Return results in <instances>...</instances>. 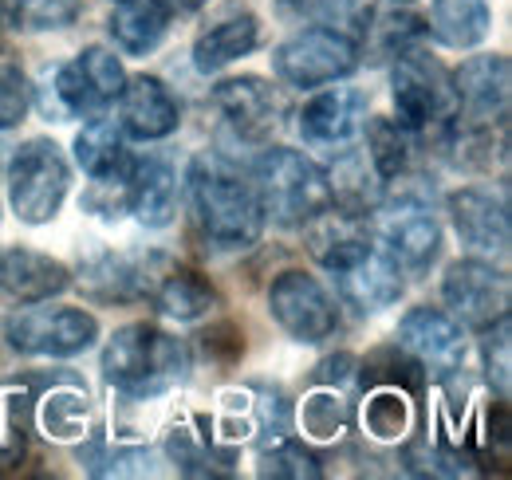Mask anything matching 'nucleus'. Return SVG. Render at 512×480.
<instances>
[{
    "label": "nucleus",
    "mask_w": 512,
    "mask_h": 480,
    "mask_svg": "<svg viewBox=\"0 0 512 480\" xmlns=\"http://www.w3.org/2000/svg\"><path fill=\"white\" fill-rule=\"evenodd\" d=\"M253 189L264 217H272L284 229H300L316 221L331 205L327 170H320L308 154L288 146H268L253 162Z\"/></svg>",
    "instance_id": "7ed1b4c3"
},
{
    "label": "nucleus",
    "mask_w": 512,
    "mask_h": 480,
    "mask_svg": "<svg viewBox=\"0 0 512 480\" xmlns=\"http://www.w3.org/2000/svg\"><path fill=\"white\" fill-rule=\"evenodd\" d=\"M512 71L505 56H469L453 71V126H509Z\"/></svg>",
    "instance_id": "ddd939ff"
},
{
    "label": "nucleus",
    "mask_w": 512,
    "mask_h": 480,
    "mask_svg": "<svg viewBox=\"0 0 512 480\" xmlns=\"http://www.w3.org/2000/svg\"><path fill=\"white\" fill-rule=\"evenodd\" d=\"M430 32L446 48L469 52L493 32V8L489 0H430Z\"/></svg>",
    "instance_id": "b1692460"
},
{
    "label": "nucleus",
    "mask_w": 512,
    "mask_h": 480,
    "mask_svg": "<svg viewBox=\"0 0 512 480\" xmlns=\"http://www.w3.org/2000/svg\"><path fill=\"white\" fill-rule=\"evenodd\" d=\"M394 185H402V193H390V189L383 193L379 209L371 213L375 217L371 237L402 268V276H422L442 256V225L430 213V205L414 189H406V181H394Z\"/></svg>",
    "instance_id": "423d86ee"
},
{
    "label": "nucleus",
    "mask_w": 512,
    "mask_h": 480,
    "mask_svg": "<svg viewBox=\"0 0 512 480\" xmlns=\"http://www.w3.org/2000/svg\"><path fill=\"white\" fill-rule=\"evenodd\" d=\"M186 370H190L186 343L154 323H127L103 347V378L127 398H154L178 386Z\"/></svg>",
    "instance_id": "f03ea898"
},
{
    "label": "nucleus",
    "mask_w": 512,
    "mask_h": 480,
    "mask_svg": "<svg viewBox=\"0 0 512 480\" xmlns=\"http://www.w3.org/2000/svg\"><path fill=\"white\" fill-rule=\"evenodd\" d=\"M260 44V20L249 8H233L225 16H217L197 40H193V67L201 75L225 71L229 63L245 60Z\"/></svg>",
    "instance_id": "4be33fe9"
},
{
    "label": "nucleus",
    "mask_w": 512,
    "mask_h": 480,
    "mask_svg": "<svg viewBox=\"0 0 512 480\" xmlns=\"http://www.w3.org/2000/svg\"><path fill=\"white\" fill-rule=\"evenodd\" d=\"M166 24L170 16L154 0H123L107 16V32L123 56H150L166 40Z\"/></svg>",
    "instance_id": "393cba45"
},
{
    "label": "nucleus",
    "mask_w": 512,
    "mask_h": 480,
    "mask_svg": "<svg viewBox=\"0 0 512 480\" xmlns=\"http://www.w3.org/2000/svg\"><path fill=\"white\" fill-rule=\"evenodd\" d=\"M142 300H150L162 315H170L178 323H193L217 307V288L193 268L170 264L166 256H150Z\"/></svg>",
    "instance_id": "6ab92c4d"
},
{
    "label": "nucleus",
    "mask_w": 512,
    "mask_h": 480,
    "mask_svg": "<svg viewBox=\"0 0 512 480\" xmlns=\"http://www.w3.org/2000/svg\"><path fill=\"white\" fill-rule=\"evenodd\" d=\"M390 95H394V115H398L394 122H402L418 138L430 130H449V122L457 115L453 75L418 44L394 56Z\"/></svg>",
    "instance_id": "20e7f679"
},
{
    "label": "nucleus",
    "mask_w": 512,
    "mask_h": 480,
    "mask_svg": "<svg viewBox=\"0 0 512 480\" xmlns=\"http://www.w3.org/2000/svg\"><path fill=\"white\" fill-rule=\"evenodd\" d=\"M481 355H485V370H489V382H497V394L509 398V315L497 319L493 327L481 331Z\"/></svg>",
    "instance_id": "c756f323"
},
{
    "label": "nucleus",
    "mask_w": 512,
    "mask_h": 480,
    "mask_svg": "<svg viewBox=\"0 0 512 480\" xmlns=\"http://www.w3.org/2000/svg\"><path fill=\"white\" fill-rule=\"evenodd\" d=\"M422 32H426L422 20H418L414 12H406V8H398V0L371 8V12H367V28H363L367 44H371L375 52H383V56H398L402 48L418 44Z\"/></svg>",
    "instance_id": "bb28decb"
},
{
    "label": "nucleus",
    "mask_w": 512,
    "mask_h": 480,
    "mask_svg": "<svg viewBox=\"0 0 512 480\" xmlns=\"http://www.w3.org/2000/svg\"><path fill=\"white\" fill-rule=\"evenodd\" d=\"M398 347L422 366V374L449 378L465 366V327L446 307H410L398 323Z\"/></svg>",
    "instance_id": "f8f14e48"
},
{
    "label": "nucleus",
    "mask_w": 512,
    "mask_h": 480,
    "mask_svg": "<svg viewBox=\"0 0 512 480\" xmlns=\"http://www.w3.org/2000/svg\"><path fill=\"white\" fill-rule=\"evenodd\" d=\"M115 4H123V0H115Z\"/></svg>",
    "instance_id": "2f4dec72"
},
{
    "label": "nucleus",
    "mask_w": 512,
    "mask_h": 480,
    "mask_svg": "<svg viewBox=\"0 0 512 480\" xmlns=\"http://www.w3.org/2000/svg\"><path fill=\"white\" fill-rule=\"evenodd\" d=\"M119 185H123V201H127V209L134 213L138 225H146V229L174 225L182 181H178V170L166 158H158V154L130 158L127 174Z\"/></svg>",
    "instance_id": "f3484780"
},
{
    "label": "nucleus",
    "mask_w": 512,
    "mask_h": 480,
    "mask_svg": "<svg viewBox=\"0 0 512 480\" xmlns=\"http://www.w3.org/2000/svg\"><path fill=\"white\" fill-rule=\"evenodd\" d=\"M8 205L24 225H48L64 209L71 166L52 138H28L8 158Z\"/></svg>",
    "instance_id": "39448f33"
},
{
    "label": "nucleus",
    "mask_w": 512,
    "mask_h": 480,
    "mask_svg": "<svg viewBox=\"0 0 512 480\" xmlns=\"http://www.w3.org/2000/svg\"><path fill=\"white\" fill-rule=\"evenodd\" d=\"M446 209L453 233L473 256H505L509 252L512 221L505 193H493L481 185H461L446 197Z\"/></svg>",
    "instance_id": "4468645a"
},
{
    "label": "nucleus",
    "mask_w": 512,
    "mask_h": 480,
    "mask_svg": "<svg viewBox=\"0 0 512 480\" xmlns=\"http://www.w3.org/2000/svg\"><path fill=\"white\" fill-rule=\"evenodd\" d=\"M355 67H359V40L335 24L300 28L284 44H276V52H272L276 79L288 87H300V91L339 83V79L355 75Z\"/></svg>",
    "instance_id": "0eeeda50"
},
{
    "label": "nucleus",
    "mask_w": 512,
    "mask_h": 480,
    "mask_svg": "<svg viewBox=\"0 0 512 480\" xmlns=\"http://www.w3.org/2000/svg\"><path fill=\"white\" fill-rule=\"evenodd\" d=\"M300 134L312 146H347L367 126V95L355 87H323L300 107Z\"/></svg>",
    "instance_id": "412c9836"
},
{
    "label": "nucleus",
    "mask_w": 512,
    "mask_h": 480,
    "mask_svg": "<svg viewBox=\"0 0 512 480\" xmlns=\"http://www.w3.org/2000/svg\"><path fill=\"white\" fill-rule=\"evenodd\" d=\"M119 126L127 138L138 142H162L182 126V107L174 91L158 75H127L119 91Z\"/></svg>",
    "instance_id": "a211bd4d"
},
{
    "label": "nucleus",
    "mask_w": 512,
    "mask_h": 480,
    "mask_svg": "<svg viewBox=\"0 0 512 480\" xmlns=\"http://www.w3.org/2000/svg\"><path fill=\"white\" fill-rule=\"evenodd\" d=\"M442 300H446V311L461 327L485 331V327H493L497 319L509 315V303H512L509 272L497 268L485 256H465V260H457V264L446 268Z\"/></svg>",
    "instance_id": "1a4fd4ad"
},
{
    "label": "nucleus",
    "mask_w": 512,
    "mask_h": 480,
    "mask_svg": "<svg viewBox=\"0 0 512 480\" xmlns=\"http://www.w3.org/2000/svg\"><path fill=\"white\" fill-rule=\"evenodd\" d=\"M331 276L339 284V300L347 303V307H355L359 315H375L383 307H394V303L402 300V288H406L402 268L386 256L375 240L355 260L335 268Z\"/></svg>",
    "instance_id": "dca6fc26"
},
{
    "label": "nucleus",
    "mask_w": 512,
    "mask_h": 480,
    "mask_svg": "<svg viewBox=\"0 0 512 480\" xmlns=\"http://www.w3.org/2000/svg\"><path fill=\"white\" fill-rule=\"evenodd\" d=\"M4 339L12 351L32 359H71L95 347L99 319L83 307H64L52 300L24 303L16 315L4 319Z\"/></svg>",
    "instance_id": "6e6552de"
},
{
    "label": "nucleus",
    "mask_w": 512,
    "mask_h": 480,
    "mask_svg": "<svg viewBox=\"0 0 512 480\" xmlns=\"http://www.w3.org/2000/svg\"><path fill=\"white\" fill-rule=\"evenodd\" d=\"M260 473L264 477H288V480H316L323 473L320 457L304 445V441H276L264 457H260Z\"/></svg>",
    "instance_id": "c85d7f7f"
},
{
    "label": "nucleus",
    "mask_w": 512,
    "mask_h": 480,
    "mask_svg": "<svg viewBox=\"0 0 512 480\" xmlns=\"http://www.w3.org/2000/svg\"><path fill=\"white\" fill-rule=\"evenodd\" d=\"M166 16H190V12H197V8H205L209 0H154Z\"/></svg>",
    "instance_id": "7c9ffc66"
},
{
    "label": "nucleus",
    "mask_w": 512,
    "mask_h": 480,
    "mask_svg": "<svg viewBox=\"0 0 512 480\" xmlns=\"http://www.w3.org/2000/svg\"><path fill=\"white\" fill-rule=\"evenodd\" d=\"M127 83V71H123V60L111 52V48H83L79 56L56 71V99L64 107V115H75V119H95L103 115L119 91Z\"/></svg>",
    "instance_id": "9b49d317"
},
{
    "label": "nucleus",
    "mask_w": 512,
    "mask_h": 480,
    "mask_svg": "<svg viewBox=\"0 0 512 480\" xmlns=\"http://www.w3.org/2000/svg\"><path fill=\"white\" fill-rule=\"evenodd\" d=\"M213 111L225 130H233L241 142H268V134L280 122V95L260 75L221 79L209 95Z\"/></svg>",
    "instance_id": "2eb2a0df"
},
{
    "label": "nucleus",
    "mask_w": 512,
    "mask_h": 480,
    "mask_svg": "<svg viewBox=\"0 0 512 480\" xmlns=\"http://www.w3.org/2000/svg\"><path fill=\"white\" fill-rule=\"evenodd\" d=\"M71 284L67 264L36 248H0V300L4 303H44L64 296Z\"/></svg>",
    "instance_id": "aec40b11"
},
{
    "label": "nucleus",
    "mask_w": 512,
    "mask_h": 480,
    "mask_svg": "<svg viewBox=\"0 0 512 480\" xmlns=\"http://www.w3.org/2000/svg\"><path fill=\"white\" fill-rule=\"evenodd\" d=\"M75 162L95 185H119L130 166L127 134L115 119H87V126L75 134Z\"/></svg>",
    "instance_id": "5701e85b"
},
{
    "label": "nucleus",
    "mask_w": 512,
    "mask_h": 480,
    "mask_svg": "<svg viewBox=\"0 0 512 480\" xmlns=\"http://www.w3.org/2000/svg\"><path fill=\"white\" fill-rule=\"evenodd\" d=\"M83 12V0H0V24L12 32H60Z\"/></svg>",
    "instance_id": "a878e982"
},
{
    "label": "nucleus",
    "mask_w": 512,
    "mask_h": 480,
    "mask_svg": "<svg viewBox=\"0 0 512 480\" xmlns=\"http://www.w3.org/2000/svg\"><path fill=\"white\" fill-rule=\"evenodd\" d=\"M268 311L272 319L296 339V343H327L339 331V307L331 292L304 268H288L268 288Z\"/></svg>",
    "instance_id": "9d476101"
},
{
    "label": "nucleus",
    "mask_w": 512,
    "mask_h": 480,
    "mask_svg": "<svg viewBox=\"0 0 512 480\" xmlns=\"http://www.w3.org/2000/svg\"><path fill=\"white\" fill-rule=\"evenodd\" d=\"M32 107V83H28V71L20 56L12 48L0 44V130H12L20 126L24 115Z\"/></svg>",
    "instance_id": "cd10ccee"
},
{
    "label": "nucleus",
    "mask_w": 512,
    "mask_h": 480,
    "mask_svg": "<svg viewBox=\"0 0 512 480\" xmlns=\"http://www.w3.org/2000/svg\"><path fill=\"white\" fill-rule=\"evenodd\" d=\"M186 197L197 233L217 252H245L264 233V209L253 181L237 178L213 158H193L186 170Z\"/></svg>",
    "instance_id": "f257e3e1"
}]
</instances>
